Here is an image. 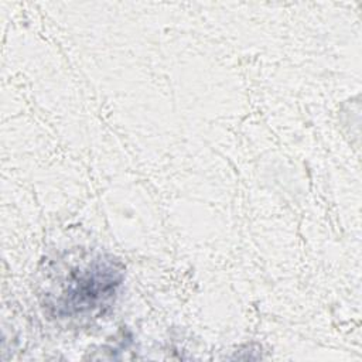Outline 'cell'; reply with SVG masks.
Wrapping results in <instances>:
<instances>
[{
	"instance_id": "obj_1",
	"label": "cell",
	"mask_w": 362,
	"mask_h": 362,
	"mask_svg": "<svg viewBox=\"0 0 362 362\" xmlns=\"http://www.w3.org/2000/svg\"><path fill=\"white\" fill-rule=\"evenodd\" d=\"M123 272L113 259L102 256L74 267L57 300L68 315H78L105 305L120 286Z\"/></svg>"
}]
</instances>
